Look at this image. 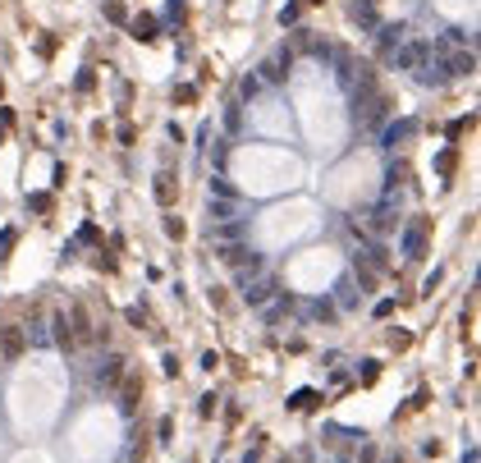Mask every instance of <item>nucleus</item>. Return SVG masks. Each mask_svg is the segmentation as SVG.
<instances>
[{"label":"nucleus","mask_w":481,"mask_h":463,"mask_svg":"<svg viewBox=\"0 0 481 463\" xmlns=\"http://www.w3.org/2000/svg\"><path fill=\"white\" fill-rule=\"evenodd\" d=\"M422 60H427V42H408V46H399V55H394L399 69H422Z\"/></svg>","instance_id":"nucleus-1"},{"label":"nucleus","mask_w":481,"mask_h":463,"mask_svg":"<svg viewBox=\"0 0 481 463\" xmlns=\"http://www.w3.org/2000/svg\"><path fill=\"white\" fill-rule=\"evenodd\" d=\"M0 353H5V358H18V353H23V331H18V326H5V331H0Z\"/></svg>","instance_id":"nucleus-2"},{"label":"nucleus","mask_w":481,"mask_h":463,"mask_svg":"<svg viewBox=\"0 0 481 463\" xmlns=\"http://www.w3.org/2000/svg\"><path fill=\"white\" fill-rule=\"evenodd\" d=\"M115 381H124V362H120V358H105V367H96V385H105V390H110Z\"/></svg>","instance_id":"nucleus-3"},{"label":"nucleus","mask_w":481,"mask_h":463,"mask_svg":"<svg viewBox=\"0 0 481 463\" xmlns=\"http://www.w3.org/2000/svg\"><path fill=\"white\" fill-rule=\"evenodd\" d=\"M422 239H427V225L403 229V257H422Z\"/></svg>","instance_id":"nucleus-4"},{"label":"nucleus","mask_w":481,"mask_h":463,"mask_svg":"<svg viewBox=\"0 0 481 463\" xmlns=\"http://www.w3.org/2000/svg\"><path fill=\"white\" fill-rule=\"evenodd\" d=\"M138 394H142V385L133 381V376H124V390H120V413H133V404H138Z\"/></svg>","instance_id":"nucleus-5"},{"label":"nucleus","mask_w":481,"mask_h":463,"mask_svg":"<svg viewBox=\"0 0 481 463\" xmlns=\"http://www.w3.org/2000/svg\"><path fill=\"white\" fill-rule=\"evenodd\" d=\"M271 294H275V285H271V280H262V285H253V289H248V307H262V303H266Z\"/></svg>","instance_id":"nucleus-6"},{"label":"nucleus","mask_w":481,"mask_h":463,"mask_svg":"<svg viewBox=\"0 0 481 463\" xmlns=\"http://www.w3.org/2000/svg\"><path fill=\"white\" fill-rule=\"evenodd\" d=\"M216 257H220V262H229V266H243V257H248V253H243L238 244H220V248H216Z\"/></svg>","instance_id":"nucleus-7"},{"label":"nucleus","mask_w":481,"mask_h":463,"mask_svg":"<svg viewBox=\"0 0 481 463\" xmlns=\"http://www.w3.org/2000/svg\"><path fill=\"white\" fill-rule=\"evenodd\" d=\"M55 344H60V349H74V335H69V326H64V316H55Z\"/></svg>","instance_id":"nucleus-8"},{"label":"nucleus","mask_w":481,"mask_h":463,"mask_svg":"<svg viewBox=\"0 0 481 463\" xmlns=\"http://www.w3.org/2000/svg\"><path fill=\"white\" fill-rule=\"evenodd\" d=\"M399 42H403V28H385V37H381V46H385V51H394Z\"/></svg>","instance_id":"nucleus-9"},{"label":"nucleus","mask_w":481,"mask_h":463,"mask_svg":"<svg viewBox=\"0 0 481 463\" xmlns=\"http://www.w3.org/2000/svg\"><path fill=\"white\" fill-rule=\"evenodd\" d=\"M74 326H79V335H83V340L92 335V326H88V312H83V307H74Z\"/></svg>","instance_id":"nucleus-10"},{"label":"nucleus","mask_w":481,"mask_h":463,"mask_svg":"<svg viewBox=\"0 0 481 463\" xmlns=\"http://www.w3.org/2000/svg\"><path fill=\"white\" fill-rule=\"evenodd\" d=\"M408 133H412V124H399V129H390V138H385V142H390V147H394V142H403V138H408Z\"/></svg>","instance_id":"nucleus-11"},{"label":"nucleus","mask_w":481,"mask_h":463,"mask_svg":"<svg viewBox=\"0 0 481 463\" xmlns=\"http://www.w3.org/2000/svg\"><path fill=\"white\" fill-rule=\"evenodd\" d=\"M170 193H175V188H170V175H161V179H156V198L170 202Z\"/></svg>","instance_id":"nucleus-12"},{"label":"nucleus","mask_w":481,"mask_h":463,"mask_svg":"<svg viewBox=\"0 0 481 463\" xmlns=\"http://www.w3.org/2000/svg\"><path fill=\"white\" fill-rule=\"evenodd\" d=\"M211 188H216L220 198H234V188H229V179H211Z\"/></svg>","instance_id":"nucleus-13"},{"label":"nucleus","mask_w":481,"mask_h":463,"mask_svg":"<svg viewBox=\"0 0 481 463\" xmlns=\"http://www.w3.org/2000/svg\"><path fill=\"white\" fill-rule=\"evenodd\" d=\"M156 436H161V440H170V436H175V422H170V418H161V427H156Z\"/></svg>","instance_id":"nucleus-14"},{"label":"nucleus","mask_w":481,"mask_h":463,"mask_svg":"<svg viewBox=\"0 0 481 463\" xmlns=\"http://www.w3.org/2000/svg\"><path fill=\"white\" fill-rule=\"evenodd\" d=\"M385 463H403V459H399V455H394V459H385Z\"/></svg>","instance_id":"nucleus-15"}]
</instances>
